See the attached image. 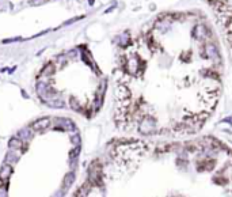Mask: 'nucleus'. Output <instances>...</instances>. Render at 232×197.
Instances as JSON below:
<instances>
[{"instance_id": "1", "label": "nucleus", "mask_w": 232, "mask_h": 197, "mask_svg": "<svg viewBox=\"0 0 232 197\" xmlns=\"http://www.w3.org/2000/svg\"><path fill=\"white\" fill-rule=\"evenodd\" d=\"M139 132L141 135H155L156 133V120L151 116H145L139 121Z\"/></svg>"}, {"instance_id": "2", "label": "nucleus", "mask_w": 232, "mask_h": 197, "mask_svg": "<svg viewBox=\"0 0 232 197\" xmlns=\"http://www.w3.org/2000/svg\"><path fill=\"white\" fill-rule=\"evenodd\" d=\"M101 177H102V167L98 160H94L88 167V182L91 185H101L102 182Z\"/></svg>"}, {"instance_id": "3", "label": "nucleus", "mask_w": 232, "mask_h": 197, "mask_svg": "<svg viewBox=\"0 0 232 197\" xmlns=\"http://www.w3.org/2000/svg\"><path fill=\"white\" fill-rule=\"evenodd\" d=\"M204 52H206V56L213 63L220 64V61H221V54H220L217 46H216L213 42H206V44L204 45Z\"/></svg>"}, {"instance_id": "4", "label": "nucleus", "mask_w": 232, "mask_h": 197, "mask_svg": "<svg viewBox=\"0 0 232 197\" xmlns=\"http://www.w3.org/2000/svg\"><path fill=\"white\" fill-rule=\"evenodd\" d=\"M210 35V30L208 29L205 25H202V23H200L194 27V29L191 30V37L195 38V39H200V41H202V39L208 38Z\"/></svg>"}, {"instance_id": "5", "label": "nucleus", "mask_w": 232, "mask_h": 197, "mask_svg": "<svg viewBox=\"0 0 232 197\" xmlns=\"http://www.w3.org/2000/svg\"><path fill=\"white\" fill-rule=\"evenodd\" d=\"M49 125H50V118L42 117V118H38L37 121H34V123L31 124V128H33V131H35V132H40V131H44V129L49 128Z\"/></svg>"}, {"instance_id": "6", "label": "nucleus", "mask_w": 232, "mask_h": 197, "mask_svg": "<svg viewBox=\"0 0 232 197\" xmlns=\"http://www.w3.org/2000/svg\"><path fill=\"white\" fill-rule=\"evenodd\" d=\"M56 125H58L57 128H61L64 131H71V132H76V125L68 118H57Z\"/></svg>"}, {"instance_id": "7", "label": "nucleus", "mask_w": 232, "mask_h": 197, "mask_svg": "<svg viewBox=\"0 0 232 197\" xmlns=\"http://www.w3.org/2000/svg\"><path fill=\"white\" fill-rule=\"evenodd\" d=\"M11 174H12V166L8 163H4L0 169V185H3L4 182L10 179Z\"/></svg>"}, {"instance_id": "8", "label": "nucleus", "mask_w": 232, "mask_h": 197, "mask_svg": "<svg viewBox=\"0 0 232 197\" xmlns=\"http://www.w3.org/2000/svg\"><path fill=\"white\" fill-rule=\"evenodd\" d=\"M8 148L10 149H22L23 148V140L21 137H12V139H10L8 141Z\"/></svg>"}, {"instance_id": "9", "label": "nucleus", "mask_w": 232, "mask_h": 197, "mask_svg": "<svg viewBox=\"0 0 232 197\" xmlns=\"http://www.w3.org/2000/svg\"><path fill=\"white\" fill-rule=\"evenodd\" d=\"M75 182V171H69L67 173L65 177H64V185H62V188H64V190H68V189L72 186V184Z\"/></svg>"}, {"instance_id": "10", "label": "nucleus", "mask_w": 232, "mask_h": 197, "mask_svg": "<svg viewBox=\"0 0 232 197\" xmlns=\"http://www.w3.org/2000/svg\"><path fill=\"white\" fill-rule=\"evenodd\" d=\"M49 88H50V86L48 83H45V82H40V83H37V87H35V90H37V94L41 98H44L46 95V93L49 91Z\"/></svg>"}, {"instance_id": "11", "label": "nucleus", "mask_w": 232, "mask_h": 197, "mask_svg": "<svg viewBox=\"0 0 232 197\" xmlns=\"http://www.w3.org/2000/svg\"><path fill=\"white\" fill-rule=\"evenodd\" d=\"M18 160H19V156H18V154L14 152V149H11L10 152H7V155H6V163L11 164V166H15V164L18 163Z\"/></svg>"}, {"instance_id": "12", "label": "nucleus", "mask_w": 232, "mask_h": 197, "mask_svg": "<svg viewBox=\"0 0 232 197\" xmlns=\"http://www.w3.org/2000/svg\"><path fill=\"white\" fill-rule=\"evenodd\" d=\"M18 137L22 140H30L33 137V128H23L18 132Z\"/></svg>"}, {"instance_id": "13", "label": "nucleus", "mask_w": 232, "mask_h": 197, "mask_svg": "<svg viewBox=\"0 0 232 197\" xmlns=\"http://www.w3.org/2000/svg\"><path fill=\"white\" fill-rule=\"evenodd\" d=\"M46 105L49 106V108H53V109H61V108H64L65 104L62 102L61 99H58V98H56V99H50L48 102H45Z\"/></svg>"}, {"instance_id": "14", "label": "nucleus", "mask_w": 232, "mask_h": 197, "mask_svg": "<svg viewBox=\"0 0 232 197\" xmlns=\"http://www.w3.org/2000/svg\"><path fill=\"white\" fill-rule=\"evenodd\" d=\"M54 69H56V67H54L53 63H48V64L42 68L41 75H42V76H50V75L54 72Z\"/></svg>"}, {"instance_id": "15", "label": "nucleus", "mask_w": 232, "mask_h": 197, "mask_svg": "<svg viewBox=\"0 0 232 197\" xmlns=\"http://www.w3.org/2000/svg\"><path fill=\"white\" fill-rule=\"evenodd\" d=\"M90 189H91V184H90V182H88V184H84L83 186H81V188L79 189V190L76 192V194H75V196H77V197L87 196L88 193H90Z\"/></svg>"}, {"instance_id": "16", "label": "nucleus", "mask_w": 232, "mask_h": 197, "mask_svg": "<svg viewBox=\"0 0 232 197\" xmlns=\"http://www.w3.org/2000/svg\"><path fill=\"white\" fill-rule=\"evenodd\" d=\"M69 105H71V109L75 110V112H81V105L79 104V101L76 98H71Z\"/></svg>"}, {"instance_id": "17", "label": "nucleus", "mask_w": 232, "mask_h": 197, "mask_svg": "<svg viewBox=\"0 0 232 197\" xmlns=\"http://www.w3.org/2000/svg\"><path fill=\"white\" fill-rule=\"evenodd\" d=\"M118 44H120L121 46H126V45L129 44V34H128V33H125V34L121 35V41L118 42Z\"/></svg>"}, {"instance_id": "18", "label": "nucleus", "mask_w": 232, "mask_h": 197, "mask_svg": "<svg viewBox=\"0 0 232 197\" xmlns=\"http://www.w3.org/2000/svg\"><path fill=\"white\" fill-rule=\"evenodd\" d=\"M80 154V145H76L72 151H71L69 154V156H71V159H73V158H77V155Z\"/></svg>"}, {"instance_id": "19", "label": "nucleus", "mask_w": 232, "mask_h": 197, "mask_svg": "<svg viewBox=\"0 0 232 197\" xmlns=\"http://www.w3.org/2000/svg\"><path fill=\"white\" fill-rule=\"evenodd\" d=\"M48 2H49V0H30V4L34 6V7H37V6L45 4V3H48Z\"/></svg>"}, {"instance_id": "20", "label": "nucleus", "mask_w": 232, "mask_h": 197, "mask_svg": "<svg viewBox=\"0 0 232 197\" xmlns=\"http://www.w3.org/2000/svg\"><path fill=\"white\" fill-rule=\"evenodd\" d=\"M71 141H72V144L75 145H80V136L79 135H75L71 137Z\"/></svg>"}, {"instance_id": "21", "label": "nucleus", "mask_w": 232, "mask_h": 197, "mask_svg": "<svg viewBox=\"0 0 232 197\" xmlns=\"http://www.w3.org/2000/svg\"><path fill=\"white\" fill-rule=\"evenodd\" d=\"M17 41H22L21 37H17V38H8V39H4V44H7V42H17Z\"/></svg>"}, {"instance_id": "22", "label": "nucleus", "mask_w": 232, "mask_h": 197, "mask_svg": "<svg viewBox=\"0 0 232 197\" xmlns=\"http://www.w3.org/2000/svg\"><path fill=\"white\" fill-rule=\"evenodd\" d=\"M0 196H2V197H6L7 196L6 186H3V185H0Z\"/></svg>"}, {"instance_id": "23", "label": "nucleus", "mask_w": 232, "mask_h": 197, "mask_svg": "<svg viewBox=\"0 0 232 197\" xmlns=\"http://www.w3.org/2000/svg\"><path fill=\"white\" fill-rule=\"evenodd\" d=\"M79 19H81V17H77V18H72L71 21H68V22H65L64 25H71V23H73V22H76V21H79Z\"/></svg>"}, {"instance_id": "24", "label": "nucleus", "mask_w": 232, "mask_h": 197, "mask_svg": "<svg viewBox=\"0 0 232 197\" xmlns=\"http://www.w3.org/2000/svg\"><path fill=\"white\" fill-rule=\"evenodd\" d=\"M221 123H228V124H230L231 127H232V118H230V117H228V118H224Z\"/></svg>"}, {"instance_id": "25", "label": "nucleus", "mask_w": 232, "mask_h": 197, "mask_svg": "<svg viewBox=\"0 0 232 197\" xmlns=\"http://www.w3.org/2000/svg\"><path fill=\"white\" fill-rule=\"evenodd\" d=\"M15 69H17V67H14V68H11V69H8V73H12L14 72V71Z\"/></svg>"}, {"instance_id": "26", "label": "nucleus", "mask_w": 232, "mask_h": 197, "mask_svg": "<svg viewBox=\"0 0 232 197\" xmlns=\"http://www.w3.org/2000/svg\"><path fill=\"white\" fill-rule=\"evenodd\" d=\"M22 94H23V97H25V98H29V95H27L26 91H23V90H22Z\"/></svg>"}, {"instance_id": "27", "label": "nucleus", "mask_w": 232, "mask_h": 197, "mask_svg": "<svg viewBox=\"0 0 232 197\" xmlns=\"http://www.w3.org/2000/svg\"><path fill=\"white\" fill-rule=\"evenodd\" d=\"M94 2H95V0H88V3H90V4H91V6L94 4Z\"/></svg>"}]
</instances>
